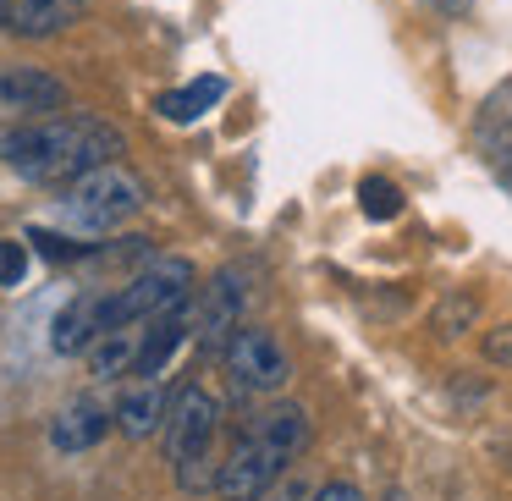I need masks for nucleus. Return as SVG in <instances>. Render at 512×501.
<instances>
[{
    "label": "nucleus",
    "instance_id": "f257e3e1",
    "mask_svg": "<svg viewBox=\"0 0 512 501\" xmlns=\"http://www.w3.org/2000/svg\"><path fill=\"white\" fill-rule=\"evenodd\" d=\"M116 155H122V133L83 111L39 116V122L0 133V160L28 182H78L94 166H111Z\"/></svg>",
    "mask_w": 512,
    "mask_h": 501
},
{
    "label": "nucleus",
    "instance_id": "f03ea898",
    "mask_svg": "<svg viewBox=\"0 0 512 501\" xmlns=\"http://www.w3.org/2000/svg\"><path fill=\"white\" fill-rule=\"evenodd\" d=\"M215 430H221V402L210 397L204 386H182L171 397V413H166V457L177 463V479L182 490H215Z\"/></svg>",
    "mask_w": 512,
    "mask_h": 501
},
{
    "label": "nucleus",
    "instance_id": "7ed1b4c3",
    "mask_svg": "<svg viewBox=\"0 0 512 501\" xmlns=\"http://www.w3.org/2000/svg\"><path fill=\"white\" fill-rule=\"evenodd\" d=\"M138 210H144V182L111 160V166H94L89 177L72 182L61 210H56V221L67 226V232L100 237V232H116L122 221H133Z\"/></svg>",
    "mask_w": 512,
    "mask_h": 501
},
{
    "label": "nucleus",
    "instance_id": "20e7f679",
    "mask_svg": "<svg viewBox=\"0 0 512 501\" xmlns=\"http://www.w3.org/2000/svg\"><path fill=\"white\" fill-rule=\"evenodd\" d=\"M188 292H193V265L188 259H177V254L149 259L127 287L105 292V331H116V325H149L155 314L182 309Z\"/></svg>",
    "mask_w": 512,
    "mask_h": 501
},
{
    "label": "nucleus",
    "instance_id": "39448f33",
    "mask_svg": "<svg viewBox=\"0 0 512 501\" xmlns=\"http://www.w3.org/2000/svg\"><path fill=\"white\" fill-rule=\"evenodd\" d=\"M287 463H292V457L281 452L265 430L243 435V441H237V452L226 457L221 474H215V496H226V501H259L281 474H287Z\"/></svg>",
    "mask_w": 512,
    "mask_h": 501
},
{
    "label": "nucleus",
    "instance_id": "423d86ee",
    "mask_svg": "<svg viewBox=\"0 0 512 501\" xmlns=\"http://www.w3.org/2000/svg\"><path fill=\"white\" fill-rule=\"evenodd\" d=\"M226 369H232V386L243 391H281L292 375L287 353H281V342L270 331H259V325H237V336L226 342Z\"/></svg>",
    "mask_w": 512,
    "mask_h": 501
},
{
    "label": "nucleus",
    "instance_id": "0eeeda50",
    "mask_svg": "<svg viewBox=\"0 0 512 501\" xmlns=\"http://www.w3.org/2000/svg\"><path fill=\"white\" fill-rule=\"evenodd\" d=\"M243 309H248V287L237 270H221V276L204 287V309L193 314V331H199L204 353H221L226 342L237 336V325H243Z\"/></svg>",
    "mask_w": 512,
    "mask_h": 501
},
{
    "label": "nucleus",
    "instance_id": "6e6552de",
    "mask_svg": "<svg viewBox=\"0 0 512 501\" xmlns=\"http://www.w3.org/2000/svg\"><path fill=\"white\" fill-rule=\"evenodd\" d=\"M474 144H479V155L496 166V177L512 188V83H501V89L479 105Z\"/></svg>",
    "mask_w": 512,
    "mask_h": 501
},
{
    "label": "nucleus",
    "instance_id": "1a4fd4ad",
    "mask_svg": "<svg viewBox=\"0 0 512 501\" xmlns=\"http://www.w3.org/2000/svg\"><path fill=\"white\" fill-rule=\"evenodd\" d=\"M67 105V89L61 78L39 67H12L0 78V111H17V116H45V111H61Z\"/></svg>",
    "mask_w": 512,
    "mask_h": 501
},
{
    "label": "nucleus",
    "instance_id": "9d476101",
    "mask_svg": "<svg viewBox=\"0 0 512 501\" xmlns=\"http://www.w3.org/2000/svg\"><path fill=\"white\" fill-rule=\"evenodd\" d=\"M89 12V0H6V17L0 23L23 39H50L61 28H72Z\"/></svg>",
    "mask_w": 512,
    "mask_h": 501
},
{
    "label": "nucleus",
    "instance_id": "9b49d317",
    "mask_svg": "<svg viewBox=\"0 0 512 501\" xmlns=\"http://www.w3.org/2000/svg\"><path fill=\"white\" fill-rule=\"evenodd\" d=\"M188 331H193V314H188V303H182V309H166V314H155V320H149V331H144V342H138V364H133V375H138V380H149V375H166V364L177 358V347L188 342Z\"/></svg>",
    "mask_w": 512,
    "mask_h": 501
},
{
    "label": "nucleus",
    "instance_id": "f8f14e48",
    "mask_svg": "<svg viewBox=\"0 0 512 501\" xmlns=\"http://www.w3.org/2000/svg\"><path fill=\"white\" fill-rule=\"evenodd\" d=\"M166 413H171L166 375H149V380H138V386L127 391L122 402H116V424H122V435H133V441H144V435L166 430Z\"/></svg>",
    "mask_w": 512,
    "mask_h": 501
},
{
    "label": "nucleus",
    "instance_id": "ddd939ff",
    "mask_svg": "<svg viewBox=\"0 0 512 501\" xmlns=\"http://www.w3.org/2000/svg\"><path fill=\"white\" fill-rule=\"evenodd\" d=\"M100 331H105V292H78L50 325V347L56 353H89Z\"/></svg>",
    "mask_w": 512,
    "mask_h": 501
},
{
    "label": "nucleus",
    "instance_id": "4468645a",
    "mask_svg": "<svg viewBox=\"0 0 512 501\" xmlns=\"http://www.w3.org/2000/svg\"><path fill=\"white\" fill-rule=\"evenodd\" d=\"M111 419L116 413H105L100 402H72V408H61L56 424H50V446H56V452H89V446L105 441Z\"/></svg>",
    "mask_w": 512,
    "mask_h": 501
},
{
    "label": "nucleus",
    "instance_id": "2eb2a0df",
    "mask_svg": "<svg viewBox=\"0 0 512 501\" xmlns=\"http://www.w3.org/2000/svg\"><path fill=\"white\" fill-rule=\"evenodd\" d=\"M138 342H144V331L138 325H116V331H100L94 336V375L100 380H116V375H133L138 364Z\"/></svg>",
    "mask_w": 512,
    "mask_h": 501
},
{
    "label": "nucleus",
    "instance_id": "dca6fc26",
    "mask_svg": "<svg viewBox=\"0 0 512 501\" xmlns=\"http://www.w3.org/2000/svg\"><path fill=\"white\" fill-rule=\"evenodd\" d=\"M226 100V78H199V83H188V89H171V94H160L155 100V111L166 116V122H199L210 105H221Z\"/></svg>",
    "mask_w": 512,
    "mask_h": 501
},
{
    "label": "nucleus",
    "instance_id": "f3484780",
    "mask_svg": "<svg viewBox=\"0 0 512 501\" xmlns=\"http://www.w3.org/2000/svg\"><path fill=\"white\" fill-rule=\"evenodd\" d=\"M358 199H364L369 221H397V215H402V188H397V182H386V177H364Z\"/></svg>",
    "mask_w": 512,
    "mask_h": 501
},
{
    "label": "nucleus",
    "instance_id": "a211bd4d",
    "mask_svg": "<svg viewBox=\"0 0 512 501\" xmlns=\"http://www.w3.org/2000/svg\"><path fill=\"white\" fill-rule=\"evenodd\" d=\"M23 276H28V248L0 237V287H17Z\"/></svg>",
    "mask_w": 512,
    "mask_h": 501
},
{
    "label": "nucleus",
    "instance_id": "6ab92c4d",
    "mask_svg": "<svg viewBox=\"0 0 512 501\" xmlns=\"http://www.w3.org/2000/svg\"><path fill=\"white\" fill-rule=\"evenodd\" d=\"M259 501H314V485H309L303 474H281V479H276V485H270Z\"/></svg>",
    "mask_w": 512,
    "mask_h": 501
},
{
    "label": "nucleus",
    "instance_id": "aec40b11",
    "mask_svg": "<svg viewBox=\"0 0 512 501\" xmlns=\"http://www.w3.org/2000/svg\"><path fill=\"white\" fill-rule=\"evenodd\" d=\"M474 309H479L474 298H452V303H446V309H441V336H457V331H463L468 320H474Z\"/></svg>",
    "mask_w": 512,
    "mask_h": 501
},
{
    "label": "nucleus",
    "instance_id": "412c9836",
    "mask_svg": "<svg viewBox=\"0 0 512 501\" xmlns=\"http://www.w3.org/2000/svg\"><path fill=\"white\" fill-rule=\"evenodd\" d=\"M485 353H490V364H512V325H496L485 336Z\"/></svg>",
    "mask_w": 512,
    "mask_h": 501
},
{
    "label": "nucleus",
    "instance_id": "4be33fe9",
    "mask_svg": "<svg viewBox=\"0 0 512 501\" xmlns=\"http://www.w3.org/2000/svg\"><path fill=\"white\" fill-rule=\"evenodd\" d=\"M314 501H364V490H358V485H347V479H342V485H325Z\"/></svg>",
    "mask_w": 512,
    "mask_h": 501
},
{
    "label": "nucleus",
    "instance_id": "5701e85b",
    "mask_svg": "<svg viewBox=\"0 0 512 501\" xmlns=\"http://www.w3.org/2000/svg\"><path fill=\"white\" fill-rule=\"evenodd\" d=\"M435 12H446V17H468V6H474V0H430Z\"/></svg>",
    "mask_w": 512,
    "mask_h": 501
},
{
    "label": "nucleus",
    "instance_id": "b1692460",
    "mask_svg": "<svg viewBox=\"0 0 512 501\" xmlns=\"http://www.w3.org/2000/svg\"><path fill=\"white\" fill-rule=\"evenodd\" d=\"M0 17H6V0H0Z\"/></svg>",
    "mask_w": 512,
    "mask_h": 501
},
{
    "label": "nucleus",
    "instance_id": "393cba45",
    "mask_svg": "<svg viewBox=\"0 0 512 501\" xmlns=\"http://www.w3.org/2000/svg\"><path fill=\"white\" fill-rule=\"evenodd\" d=\"M391 501H408V496H391Z\"/></svg>",
    "mask_w": 512,
    "mask_h": 501
}]
</instances>
